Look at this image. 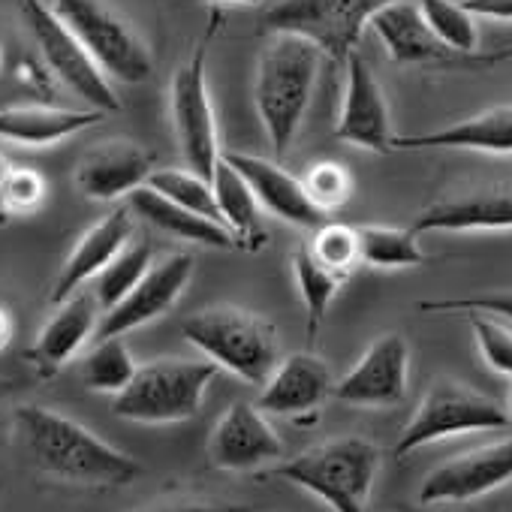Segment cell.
I'll return each mask as SVG.
<instances>
[{
  "mask_svg": "<svg viewBox=\"0 0 512 512\" xmlns=\"http://www.w3.org/2000/svg\"><path fill=\"white\" fill-rule=\"evenodd\" d=\"M16 428L34 467L55 479L94 488H118L130 485L142 473V464L133 455L121 452L58 410L25 404L16 410Z\"/></svg>",
  "mask_w": 512,
  "mask_h": 512,
  "instance_id": "6da1fadb",
  "label": "cell"
},
{
  "mask_svg": "<svg viewBox=\"0 0 512 512\" xmlns=\"http://www.w3.org/2000/svg\"><path fill=\"white\" fill-rule=\"evenodd\" d=\"M320 64L323 52L296 34H272L260 52L253 79V106L275 157H284L302 130L320 79Z\"/></svg>",
  "mask_w": 512,
  "mask_h": 512,
  "instance_id": "7a4b0ae2",
  "label": "cell"
},
{
  "mask_svg": "<svg viewBox=\"0 0 512 512\" xmlns=\"http://www.w3.org/2000/svg\"><path fill=\"white\" fill-rule=\"evenodd\" d=\"M377 473L380 449L365 437H332L269 470V476L314 494L332 512H368Z\"/></svg>",
  "mask_w": 512,
  "mask_h": 512,
  "instance_id": "3957f363",
  "label": "cell"
},
{
  "mask_svg": "<svg viewBox=\"0 0 512 512\" xmlns=\"http://www.w3.org/2000/svg\"><path fill=\"white\" fill-rule=\"evenodd\" d=\"M181 335L220 371H229L250 386H263L281 362L278 329L244 308H205L181 323Z\"/></svg>",
  "mask_w": 512,
  "mask_h": 512,
  "instance_id": "277c9868",
  "label": "cell"
},
{
  "mask_svg": "<svg viewBox=\"0 0 512 512\" xmlns=\"http://www.w3.org/2000/svg\"><path fill=\"white\" fill-rule=\"evenodd\" d=\"M217 374L220 368L208 359H154L136 368L127 389L115 395L112 410L139 425L187 422L199 413Z\"/></svg>",
  "mask_w": 512,
  "mask_h": 512,
  "instance_id": "5b68a950",
  "label": "cell"
},
{
  "mask_svg": "<svg viewBox=\"0 0 512 512\" xmlns=\"http://www.w3.org/2000/svg\"><path fill=\"white\" fill-rule=\"evenodd\" d=\"M220 25H223V16L214 10L199 43L193 46L190 58L178 67L169 85V109H172V127H175L181 157L187 169L199 172L202 178H211L220 160L217 121H214V106L208 94V52Z\"/></svg>",
  "mask_w": 512,
  "mask_h": 512,
  "instance_id": "8992f818",
  "label": "cell"
},
{
  "mask_svg": "<svg viewBox=\"0 0 512 512\" xmlns=\"http://www.w3.org/2000/svg\"><path fill=\"white\" fill-rule=\"evenodd\" d=\"M49 7L73 31L109 82L115 79L124 85H142L151 79L154 61L145 40L106 0H52Z\"/></svg>",
  "mask_w": 512,
  "mask_h": 512,
  "instance_id": "52a82bcc",
  "label": "cell"
},
{
  "mask_svg": "<svg viewBox=\"0 0 512 512\" xmlns=\"http://www.w3.org/2000/svg\"><path fill=\"white\" fill-rule=\"evenodd\" d=\"M509 413L488 395L458 383V380H434L419 401L416 413L398 434L392 446V458L404 461L422 446H431L446 437L476 434V431H503L509 428Z\"/></svg>",
  "mask_w": 512,
  "mask_h": 512,
  "instance_id": "ba28073f",
  "label": "cell"
},
{
  "mask_svg": "<svg viewBox=\"0 0 512 512\" xmlns=\"http://www.w3.org/2000/svg\"><path fill=\"white\" fill-rule=\"evenodd\" d=\"M386 4L392 0H278L263 16V31L296 34L344 64Z\"/></svg>",
  "mask_w": 512,
  "mask_h": 512,
  "instance_id": "9c48e42d",
  "label": "cell"
},
{
  "mask_svg": "<svg viewBox=\"0 0 512 512\" xmlns=\"http://www.w3.org/2000/svg\"><path fill=\"white\" fill-rule=\"evenodd\" d=\"M19 7L49 73L79 100H85L88 109H97L103 115L121 112V100L106 73L91 61V55L82 49V43L73 37V31L58 19V13L46 0H19Z\"/></svg>",
  "mask_w": 512,
  "mask_h": 512,
  "instance_id": "30bf717a",
  "label": "cell"
},
{
  "mask_svg": "<svg viewBox=\"0 0 512 512\" xmlns=\"http://www.w3.org/2000/svg\"><path fill=\"white\" fill-rule=\"evenodd\" d=\"M368 28L377 34L386 55L401 67H491L512 58V49L491 55H458L446 49L428 31L416 0H392L374 13Z\"/></svg>",
  "mask_w": 512,
  "mask_h": 512,
  "instance_id": "8fae6325",
  "label": "cell"
},
{
  "mask_svg": "<svg viewBox=\"0 0 512 512\" xmlns=\"http://www.w3.org/2000/svg\"><path fill=\"white\" fill-rule=\"evenodd\" d=\"M193 278V256L190 253H169L160 263H154L145 278L109 311L100 314L94 341L103 338H124L133 329H142L154 320H160L169 308H175V302L181 299V293L187 290Z\"/></svg>",
  "mask_w": 512,
  "mask_h": 512,
  "instance_id": "7c38bea8",
  "label": "cell"
},
{
  "mask_svg": "<svg viewBox=\"0 0 512 512\" xmlns=\"http://www.w3.org/2000/svg\"><path fill=\"white\" fill-rule=\"evenodd\" d=\"M407 380H410V344L404 335L386 332L335 383L332 398L350 407H395L407 395Z\"/></svg>",
  "mask_w": 512,
  "mask_h": 512,
  "instance_id": "4fadbf2b",
  "label": "cell"
},
{
  "mask_svg": "<svg viewBox=\"0 0 512 512\" xmlns=\"http://www.w3.org/2000/svg\"><path fill=\"white\" fill-rule=\"evenodd\" d=\"M512 482V437L470 449L434 467L419 485V503H467Z\"/></svg>",
  "mask_w": 512,
  "mask_h": 512,
  "instance_id": "5bb4252c",
  "label": "cell"
},
{
  "mask_svg": "<svg viewBox=\"0 0 512 512\" xmlns=\"http://www.w3.org/2000/svg\"><path fill=\"white\" fill-rule=\"evenodd\" d=\"M281 455H284V440L278 437L266 413L247 401L229 404L208 434V461L217 470L244 473L253 467L272 464Z\"/></svg>",
  "mask_w": 512,
  "mask_h": 512,
  "instance_id": "9a60e30c",
  "label": "cell"
},
{
  "mask_svg": "<svg viewBox=\"0 0 512 512\" xmlns=\"http://www.w3.org/2000/svg\"><path fill=\"white\" fill-rule=\"evenodd\" d=\"M347 82H344V100H341V115L335 124V139L374 151V154H389L392 151V115L386 94L368 67V61L353 52L347 61Z\"/></svg>",
  "mask_w": 512,
  "mask_h": 512,
  "instance_id": "2e32d148",
  "label": "cell"
},
{
  "mask_svg": "<svg viewBox=\"0 0 512 512\" xmlns=\"http://www.w3.org/2000/svg\"><path fill=\"white\" fill-rule=\"evenodd\" d=\"M220 157L244 178V184L250 187L260 208H266L278 220L302 226V229H314V232L323 223H329L326 220L329 214L311 202L302 178L290 175L281 163H275L269 157L247 154V151H220Z\"/></svg>",
  "mask_w": 512,
  "mask_h": 512,
  "instance_id": "e0dca14e",
  "label": "cell"
},
{
  "mask_svg": "<svg viewBox=\"0 0 512 512\" xmlns=\"http://www.w3.org/2000/svg\"><path fill=\"white\" fill-rule=\"evenodd\" d=\"M335 380L329 365L314 353H293L275 365L260 392V407L266 416H317V410L332 398Z\"/></svg>",
  "mask_w": 512,
  "mask_h": 512,
  "instance_id": "ac0fdd59",
  "label": "cell"
},
{
  "mask_svg": "<svg viewBox=\"0 0 512 512\" xmlns=\"http://www.w3.org/2000/svg\"><path fill=\"white\" fill-rule=\"evenodd\" d=\"M154 172V154L136 142L112 139L91 148L76 166V187L94 202H112L148 181Z\"/></svg>",
  "mask_w": 512,
  "mask_h": 512,
  "instance_id": "d6986e66",
  "label": "cell"
},
{
  "mask_svg": "<svg viewBox=\"0 0 512 512\" xmlns=\"http://www.w3.org/2000/svg\"><path fill=\"white\" fill-rule=\"evenodd\" d=\"M130 238H133V211L130 208H112L91 229H85V235L73 244L70 256L64 260V266L52 284V305H61L64 299L79 293L88 281H94Z\"/></svg>",
  "mask_w": 512,
  "mask_h": 512,
  "instance_id": "ffe728a7",
  "label": "cell"
},
{
  "mask_svg": "<svg viewBox=\"0 0 512 512\" xmlns=\"http://www.w3.org/2000/svg\"><path fill=\"white\" fill-rule=\"evenodd\" d=\"M100 314L103 311H100L94 293L79 290L70 299H64L58 305V311L52 314V320L43 326V332L37 335V344L28 353L37 374L40 377H55L67 362H73V356L94 338Z\"/></svg>",
  "mask_w": 512,
  "mask_h": 512,
  "instance_id": "44dd1931",
  "label": "cell"
},
{
  "mask_svg": "<svg viewBox=\"0 0 512 512\" xmlns=\"http://www.w3.org/2000/svg\"><path fill=\"white\" fill-rule=\"evenodd\" d=\"M392 151H479L512 154V106H491L431 133L395 136Z\"/></svg>",
  "mask_w": 512,
  "mask_h": 512,
  "instance_id": "7402d4cb",
  "label": "cell"
},
{
  "mask_svg": "<svg viewBox=\"0 0 512 512\" xmlns=\"http://www.w3.org/2000/svg\"><path fill=\"white\" fill-rule=\"evenodd\" d=\"M410 229L416 235L425 232H497L512 229V184L509 187H485L464 196L440 199L428 205Z\"/></svg>",
  "mask_w": 512,
  "mask_h": 512,
  "instance_id": "603a6c76",
  "label": "cell"
},
{
  "mask_svg": "<svg viewBox=\"0 0 512 512\" xmlns=\"http://www.w3.org/2000/svg\"><path fill=\"white\" fill-rule=\"evenodd\" d=\"M106 115L97 109H61V106H7L0 109V142L22 148H49L58 145Z\"/></svg>",
  "mask_w": 512,
  "mask_h": 512,
  "instance_id": "cb8c5ba5",
  "label": "cell"
},
{
  "mask_svg": "<svg viewBox=\"0 0 512 512\" xmlns=\"http://www.w3.org/2000/svg\"><path fill=\"white\" fill-rule=\"evenodd\" d=\"M127 208L133 211V217H142L145 223H151L154 229H160L172 238H181V241H190L199 247H214V250H238L232 232L223 223L175 205L172 199L160 196L148 184L127 193Z\"/></svg>",
  "mask_w": 512,
  "mask_h": 512,
  "instance_id": "d4e9b609",
  "label": "cell"
},
{
  "mask_svg": "<svg viewBox=\"0 0 512 512\" xmlns=\"http://www.w3.org/2000/svg\"><path fill=\"white\" fill-rule=\"evenodd\" d=\"M211 187H214L220 223L232 232L238 250H263V244L269 241V232L260 217V202H256L244 178L223 157L217 160L211 172Z\"/></svg>",
  "mask_w": 512,
  "mask_h": 512,
  "instance_id": "484cf974",
  "label": "cell"
},
{
  "mask_svg": "<svg viewBox=\"0 0 512 512\" xmlns=\"http://www.w3.org/2000/svg\"><path fill=\"white\" fill-rule=\"evenodd\" d=\"M359 238V263L371 269H419L425 266V250L419 247V235L410 226H380L365 223L356 226Z\"/></svg>",
  "mask_w": 512,
  "mask_h": 512,
  "instance_id": "4316f807",
  "label": "cell"
},
{
  "mask_svg": "<svg viewBox=\"0 0 512 512\" xmlns=\"http://www.w3.org/2000/svg\"><path fill=\"white\" fill-rule=\"evenodd\" d=\"M293 278L299 287V296L305 302V314H308V338L314 341L320 332V323L329 311V305L335 302V296L341 293V287L350 281L347 275H338L332 269H326L323 263H317V256L311 253L308 244H302L293 253Z\"/></svg>",
  "mask_w": 512,
  "mask_h": 512,
  "instance_id": "83f0119b",
  "label": "cell"
},
{
  "mask_svg": "<svg viewBox=\"0 0 512 512\" xmlns=\"http://www.w3.org/2000/svg\"><path fill=\"white\" fill-rule=\"evenodd\" d=\"M151 266H154L151 247L145 241H127L112 256V263L94 278V299H97L100 311H109L112 305H118L145 278V272Z\"/></svg>",
  "mask_w": 512,
  "mask_h": 512,
  "instance_id": "f1b7e54d",
  "label": "cell"
},
{
  "mask_svg": "<svg viewBox=\"0 0 512 512\" xmlns=\"http://www.w3.org/2000/svg\"><path fill=\"white\" fill-rule=\"evenodd\" d=\"M136 359L121 338H103L94 350L82 359V383L100 395H118L136 374Z\"/></svg>",
  "mask_w": 512,
  "mask_h": 512,
  "instance_id": "f546056e",
  "label": "cell"
},
{
  "mask_svg": "<svg viewBox=\"0 0 512 512\" xmlns=\"http://www.w3.org/2000/svg\"><path fill=\"white\" fill-rule=\"evenodd\" d=\"M416 7L428 25V31L458 55H479V28L476 16H470L461 0H416Z\"/></svg>",
  "mask_w": 512,
  "mask_h": 512,
  "instance_id": "4dcf8cb0",
  "label": "cell"
},
{
  "mask_svg": "<svg viewBox=\"0 0 512 512\" xmlns=\"http://www.w3.org/2000/svg\"><path fill=\"white\" fill-rule=\"evenodd\" d=\"M145 184H148L151 190H157L160 196L172 199L175 205L190 208V211H196V214H202V217L220 223L211 178H202V175L193 172V169H154V172L148 175Z\"/></svg>",
  "mask_w": 512,
  "mask_h": 512,
  "instance_id": "1f68e13d",
  "label": "cell"
},
{
  "mask_svg": "<svg viewBox=\"0 0 512 512\" xmlns=\"http://www.w3.org/2000/svg\"><path fill=\"white\" fill-rule=\"evenodd\" d=\"M311 253L317 256V263H323L326 269L338 272V275H353V269L359 266V238H356V226H344V223H323L314 232V241L308 244Z\"/></svg>",
  "mask_w": 512,
  "mask_h": 512,
  "instance_id": "d6a6232c",
  "label": "cell"
},
{
  "mask_svg": "<svg viewBox=\"0 0 512 512\" xmlns=\"http://www.w3.org/2000/svg\"><path fill=\"white\" fill-rule=\"evenodd\" d=\"M302 184H305L311 202L317 208H323L326 214L335 211V208H341L350 199V193H353V175H350V169L341 166V163H335V160H323V163L311 166L305 172Z\"/></svg>",
  "mask_w": 512,
  "mask_h": 512,
  "instance_id": "836d02e7",
  "label": "cell"
},
{
  "mask_svg": "<svg viewBox=\"0 0 512 512\" xmlns=\"http://www.w3.org/2000/svg\"><path fill=\"white\" fill-rule=\"evenodd\" d=\"M470 329H473L482 362L491 371L512 377V329L503 326L491 314H470Z\"/></svg>",
  "mask_w": 512,
  "mask_h": 512,
  "instance_id": "e575fe53",
  "label": "cell"
},
{
  "mask_svg": "<svg viewBox=\"0 0 512 512\" xmlns=\"http://www.w3.org/2000/svg\"><path fill=\"white\" fill-rule=\"evenodd\" d=\"M425 314H491L497 320H512V293H473L419 302Z\"/></svg>",
  "mask_w": 512,
  "mask_h": 512,
  "instance_id": "d590c367",
  "label": "cell"
},
{
  "mask_svg": "<svg viewBox=\"0 0 512 512\" xmlns=\"http://www.w3.org/2000/svg\"><path fill=\"white\" fill-rule=\"evenodd\" d=\"M46 199V178L37 169L13 166L10 181H7V211L10 217L16 214H34Z\"/></svg>",
  "mask_w": 512,
  "mask_h": 512,
  "instance_id": "8d00e7d4",
  "label": "cell"
},
{
  "mask_svg": "<svg viewBox=\"0 0 512 512\" xmlns=\"http://www.w3.org/2000/svg\"><path fill=\"white\" fill-rule=\"evenodd\" d=\"M136 512H256L247 503H220V500H166Z\"/></svg>",
  "mask_w": 512,
  "mask_h": 512,
  "instance_id": "74e56055",
  "label": "cell"
},
{
  "mask_svg": "<svg viewBox=\"0 0 512 512\" xmlns=\"http://www.w3.org/2000/svg\"><path fill=\"white\" fill-rule=\"evenodd\" d=\"M461 7L488 22H512V0H461Z\"/></svg>",
  "mask_w": 512,
  "mask_h": 512,
  "instance_id": "f35d334b",
  "label": "cell"
},
{
  "mask_svg": "<svg viewBox=\"0 0 512 512\" xmlns=\"http://www.w3.org/2000/svg\"><path fill=\"white\" fill-rule=\"evenodd\" d=\"M10 172H13V163L7 160L4 151H0V226L10 220V211H7V181H10Z\"/></svg>",
  "mask_w": 512,
  "mask_h": 512,
  "instance_id": "ab89813d",
  "label": "cell"
},
{
  "mask_svg": "<svg viewBox=\"0 0 512 512\" xmlns=\"http://www.w3.org/2000/svg\"><path fill=\"white\" fill-rule=\"evenodd\" d=\"M10 341H13V317L10 311L0 308V350H7Z\"/></svg>",
  "mask_w": 512,
  "mask_h": 512,
  "instance_id": "60d3db41",
  "label": "cell"
},
{
  "mask_svg": "<svg viewBox=\"0 0 512 512\" xmlns=\"http://www.w3.org/2000/svg\"><path fill=\"white\" fill-rule=\"evenodd\" d=\"M211 4H229V7H260V4H266V0H211Z\"/></svg>",
  "mask_w": 512,
  "mask_h": 512,
  "instance_id": "b9f144b4",
  "label": "cell"
},
{
  "mask_svg": "<svg viewBox=\"0 0 512 512\" xmlns=\"http://www.w3.org/2000/svg\"><path fill=\"white\" fill-rule=\"evenodd\" d=\"M512 380V377H509ZM506 413H509V419H512V383H509V395H506Z\"/></svg>",
  "mask_w": 512,
  "mask_h": 512,
  "instance_id": "7bdbcfd3",
  "label": "cell"
}]
</instances>
